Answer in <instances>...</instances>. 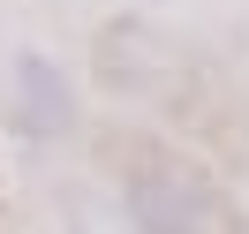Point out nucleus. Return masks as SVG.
Returning a JSON list of instances; mask_svg holds the SVG:
<instances>
[{"mask_svg":"<svg viewBox=\"0 0 249 234\" xmlns=\"http://www.w3.org/2000/svg\"><path fill=\"white\" fill-rule=\"evenodd\" d=\"M128 219H136V234H227V204H219L212 174L174 151H136Z\"/></svg>","mask_w":249,"mask_h":234,"instance_id":"1","label":"nucleus"},{"mask_svg":"<svg viewBox=\"0 0 249 234\" xmlns=\"http://www.w3.org/2000/svg\"><path fill=\"white\" fill-rule=\"evenodd\" d=\"M8 121H16V136H31V144H53V136L76 128V91H68L61 61L16 53V68H8Z\"/></svg>","mask_w":249,"mask_h":234,"instance_id":"2","label":"nucleus"},{"mask_svg":"<svg viewBox=\"0 0 249 234\" xmlns=\"http://www.w3.org/2000/svg\"><path fill=\"white\" fill-rule=\"evenodd\" d=\"M174 68V46L143 23H106L98 31V76L121 91H159V76Z\"/></svg>","mask_w":249,"mask_h":234,"instance_id":"3","label":"nucleus"}]
</instances>
